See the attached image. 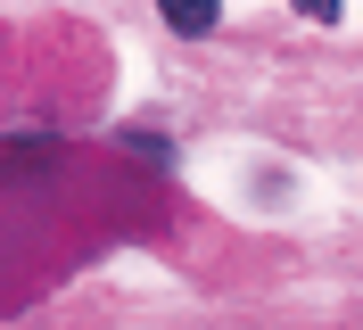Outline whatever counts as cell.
Listing matches in <instances>:
<instances>
[{"label": "cell", "instance_id": "1", "mask_svg": "<svg viewBox=\"0 0 363 330\" xmlns=\"http://www.w3.org/2000/svg\"><path fill=\"white\" fill-rule=\"evenodd\" d=\"M165 25H174V33H206V25H215V9H174Z\"/></svg>", "mask_w": 363, "mask_h": 330}]
</instances>
